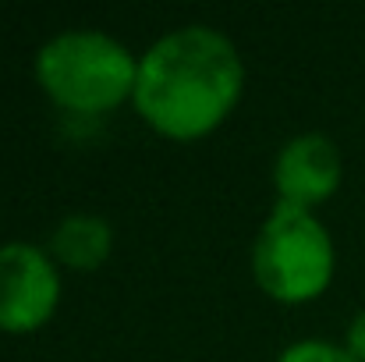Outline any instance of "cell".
<instances>
[{"instance_id": "obj_1", "label": "cell", "mask_w": 365, "mask_h": 362, "mask_svg": "<svg viewBox=\"0 0 365 362\" xmlns=\"http://www.w3.org/2000/svg\"><path fill=\"white\" fill-rule=\"evenodd\" d=\"M242 89L235 43L206 25H188L156 39L138 61L135 104L160 131L188 139L227 114Z\"/></svg>"}, {"instance_id": "obj_2", "label": "cell", "mask_w": 365, "mask_h": 362, "mask_svg": "<svg viewBox=\"0 0 365 362\" xmlns=\"http://www.w3.org/2000/svg\"><path fill=\"white\" fill-rule=\"evenodd\" d=\"M36 75L57 104L71 111H107L128 89L135 93L138 64L121 39L96 29H75L39 46Z\"/></svg>"}, {"instance_id": "obj_3", "label": "cell", "mask_w": 365, "mask_h": 362, "mask_svg": "<svg viewBox=\"0 0 365 362\" xmlns=\"http://www.w3.org/2000/svg\"><path fill=\"white\" fill-rule=\"evenodd\" d=\"M255 281L277 298H309L327 288L334 270V245L323 224L287 199L277 203L252 245Z\"/></svg>"}, {"instance_id": "obj_4", "label": "cell", "mask_w": 365, "mask_h": 362, "mask_svg": "<svg viewBox=\"0 0 365 362\" xmlns=\"http://www.w3.org/2000/svg\"><path fill=\"white\" fill-rule=\"evenodd\" d=\"M57 302V270L29 241L0 245V327L29 331Z\"/></svg>"}, {"instance_id": "obj_5", "label": "cell", "mask_w": 365, "mask_h": 362, "mask_svg": "<svg viewBox=\"0 0 365 362\" xmlns=\"http://www.w3.org/2000/svg\"><path fill=\"white\" fill-rule=\"evenodd\" d=\"M277 188H280V199L294 203V206H309V203H319L327 199L337 181H341V153L337 146L319 135V131H305V135H294L291 142L280 146L277 153Z\"/></svg>"}, {"instance_id": "obj_6", "label": "cell", "mask_w": 365, "mask_h": 362, "mask_svg": "<svg viewBox=\"0 0 365 362\" xmlns=\"http://www.w3.org/2000/svg\"><path fill=\"white\" fill-rule=\"evenodd\" d=\"M110 248V224L93 213H71L53 231V252L71 266H96Z\"/></svg>"}, {"instance_id": "obj_7", "label": "cell", "mask_w": 365, "mask_h": 362, "mask_svg": "<svg viewBox=\"0 0 365 362\" xmlns=\"http://www.w3.org/2000/svg\"><path fill=\"white\" fill-rule=\"evenodd\" d=\"M277 362H359V359H355L348 348H341V345L309 338V341H298V345L284 348Z\"/></svg>"}, {"instance_id": "obj_8", "label": "cell", "mask_w": 365, "mask_h": 362, "mask_svg": "<svg viewBox=\"0 0 365 362\" xmlns=\"http://www.w3.org/2000/svg\"><path fill=\"white\" fill-rule=\"evenodd\" d=\"M348 352L359 362H365V309L355 313V320H351V327H348Z\"/></svg>"}]
</instances>
